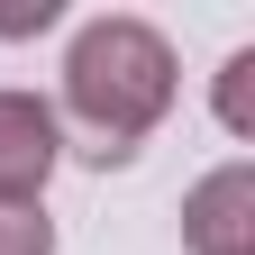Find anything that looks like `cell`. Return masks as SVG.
Listing matches in <instances>:
<instances>
[{
	"mask_svg": "<svg viewBox=\"0 0 255 255\" xmlns=\"http://www.w3.org/2000/svg\"><path fill=\"white\" fill-rule=\"evenodd\" d=\"M0 255H55V219L37 201H0Z\"/></svg>",
	"mask_w": 255,
	"mask_h": 255,
	"instance_id": "obj_4",
	"label": "cell"
},
{
	"mask_svg": "<svg viewBox=\"0 0 255 255\" xmlns=\"http://www.w3.org/2000/svg\"><path fill=\"white\" fill-rule=\"evenodd\" d=\"M27 27H55V0H37V9H0V37H27Z\"/></svg>",
	"mask_w": 255,
	"mask_h": 255,
	"instance_id": "obj_6",
	"label": "cell"
},
{
	"mask_svg": "<svg viewBox=\"0 0 255 255\" xmlns=\"http://www.w3.org/2000/svg\"><path fill=\"white\" fill-rule=\"evenodd\" d=\"M182 246L191 255H255V164H219L182 201Z\"/></svg>",
	"mask_w": 255,
	"mask_h": 255,
	"instance_id": "obj_2",
	"label": "cell"
},
{
	"mask_svg": "<svg viewBox=\"0 0 255 255\" xmlns=\"http://www.w3.org/2000/svg\"><path fill=\"white\" fill-rule=\"evenodd\" d=\"M173 46H164V27H146V18H91L73 55H64V119L82 128V155L91 164H128L155 128H164L173 110Z\"/></svg>",
	"mask_w": 255,
	"mask_h": 255,
	"instance_id": "obj_1",
	"label": "cell"
},
{
	"mask_svg": "<svg viewBox=\"0 0 255 255\" xmlns=\"http://www.w3.org/2000/svg\"><path fill=\"white\" fill-rule=\"evenodd\" d=\"M64 155V119L37 91H0V201H37Z\"/></svg>",
	"mask_w": 255,
	"mask_h": 255,
	"instance_id": "obj_3",
	"label": "cell"
},
{
	"mask_svg": "<svg viewBox=\"0 0 255 255\" xmlns=\"http://www.w3.org/2000/svg\"><path fill=\"white\" fill-rule=\"evenodd\" d=\"M219 119H228L237 137H255V46H237L228 73H219Z\"/></svg>",
	"mask_w": 255,
	"mask_h": 255,
	"instance_id": "obj_5",
	"label": "cell"
}]
</instances>
